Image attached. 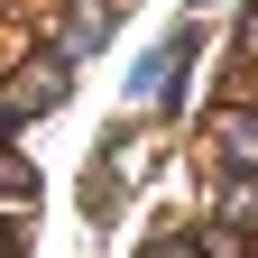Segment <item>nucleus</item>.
Segmentation results:
<instances>
[{"instance_id":"obj_1","label":"nucleus","mask_w":258,"mask_h":258,"mask_svg":"<svg viewBox=\"0 0 258 258\" xmlns=\"http://www.w3.org/2000/svg\"><path fill=\"white\" fill-rule=\"evenodd\" d=\"M64 64H74V55H55V46H46V55H28L19 74H10V92H0V111H10V129L64 102Z\"/></svg>"},{"instance_id":"obj_2","label":"nucleus","mask_w":258,"mask_h":258,"mask_svg":"<svg viewBox=\"0 0 258 258\" xmlns=\"http://www.w3.org/2000/svg\"><path fill=\"white\" fill-rule=\"evenodd\" d=\"M102 37H111V10H102V0H74L64 28H55V55H92Z\"/></svg>"},{"instance_id":"obj_3","label":"nucleus","mask_w":258,"mask_h":258,"mask_svg":"<svg viewBox=\"0 0 258 258\" xmlns=\"http://www.w3.org/2000/svg\"><path fill=\"white\" fill-rule=\"evenodd\" d=\"M221 157H231V166H249V175H258V111H240V102L221 111Z\"/></svg>"}]
</instances>
